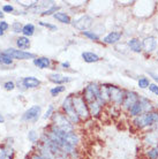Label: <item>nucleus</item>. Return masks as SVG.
<instances>
[{"mask_svg":"<svg viewBox=\"0 0 158 159\" xmlns=\"http://www.w3.org/2000/svg\"><path fill=\"white\" fill-rule=\"evenodd\" d=\"M99 88L100 85L97 83H90L83 90V98L88 105L97 100V97L99 96Z\"/></svg>","mask_w":158,"mask_h":159,"instance_id":"obj_5","label":"nucleus"},{"mask_svg":"<svg viewBox=\"0 0 158 159\" xmlns=\"http://www.w3.org/2000/svg\"><path fill=\"white\" fill-rule=\"evenodd\" d=\"M4 88L5 90H7V91H12V90H14V88H15V83L12 82V81H8V82H6L4 84Z\"/></svg>","mask_w":158,"mask_h":159,"instance_id":"obj_30","label":"nucleus"},{"mask_svg":"<svg viewBox=\"0 0 158 159\" xmlns=\"http://www.w3.org/2000/svg\"><path fill=\"white\" fill-rule=\"evenodd\" d=\"M2 12L12 13V12H14V7L11 6V5H4V6H2Z\"/></svg>","mask_w":158,"mask_h":159,"instance_id":"obj_34","label":"nucleus"},{"mask_svg":"<svg viewBox=\"0 0 158 159\" xmlns=\"http://www.w3.org/2000/svg\"><path fill=\"white\" fill-rule=\"evenodd\" d=\"M73 105H74V110H75L76 114L80 116V119H88L90 116V112L88 104L83 98V96L76 95L73 96Z\"/></svg>","mask_w":158,"mask_h":159,"instance_id":"obj_3","label":"nucleus"},{"mask_svg":"<svg viewBox=\"0 0 158 159\" xmlns=\"http://www.w3.org/2000/svg\"><path fill=\"white\" fill-rule=\"evenodd\" d=\"M54 108H53V106L52 105H50L49 106V108H48V111H46V113H45V116H43L44 119H48V118H50L51 116H53V113H54Z\"/></svg>","mask_w":158,"mask_h":159,"instance_id":"obj_32","label":"nucleus"},{"mask_svg":"<svg viewBox=\"0 0 158 159\" xmlns=\"http://www.w3.org/2000/svg\"><path fill=\"white\" fill-rule=\"evenodd\" d=\"M88 107H89V112H90V116H98L100 114V112L103 110V105H100V104L96 100L94 103H91L88 105Z\"/></svg>","mask_w":158,"mask_h":159,"instance_id":"obj_17","label":"nucleus"},{"mask_svg":"<svg viewBox=\"0 0 158 159\" xmlns=\"http://www.w3.org/2000/svg\"><path fill=\"white\" fill-rule=\"evenodd\" d=\"M29 139H30L31 142H36V141H37V135H36L35 131H30V133H29Z\"/></svg>","mask_w":158,"mask_h":159,"instance_id":"obj_36","label":"nucleus"},{"mask_svg":"<svg viewBox=\"0 0 158 159\" xmlns=\"http://www.w3.org/2000/svg\"><path fill=\"white\" fill-rule=\"evenodd\" d=\"M61 66H63V68H69V62H63Z\"/></svg>","mask_w":158,"mask_h":159,"instance_id":"obj_39","label":"nucleus"},{"mask_svg":"<svg viewBox=\"0 0 158 159\" xmlns=\"http://www.w3.org/2000/svg\"><path fill=\"white\" fill-rule=\"evenodd\" d=\"M107 87H109V93H110V102H112L114 105H123L126 90H123L121 88L115 87V85H107Z\"/></svg>","mask_w":158,"mask_h":159,"instance_id":"obj_6","label":"nucleus"},{"mask_svg":"<svg viewBox=\"0 0 158 159\" xmlns=\"http://www.w3.org/2000/svg\"><path fill=\"white\" fill-rule=\"evenodd\" d=\"M34 65L36 67L44 69V68H49L51 65V60L46 58V57H40V58H36L34 59Z\"/></svg>","mask_w":158,"mask_h":159,"instance_id":"obj_15","label":"nucleus"},{"mask_svg":"<svg viewBox=\"0 0 158 159\" xmlns=\"http://www.w3.org/2000/svg\"><path fill=\"white\" fill-rule=\"evenodd\" d=\"M157 58H158V53H157Z\"/></svg>","mask_w":158,"mask_h":159,"instance_id":"obj_43","label":"nucleus"},{"mask_svg":"<svg viewBox=\"0 0 158 159\" xmlns=\"http://www.w3.org/2000/svg\"><path fill=\"white\" fill-rule=\"evenodd\" d=\"M149 90H150L152 93H155V95L158 96V85L157 84H155V83L150 84V85H149Z\"/></svg>","mask_w":158,"mask_h":159,"instance_id":"obj_35","label":"nucleus"},{"mask_svg":"<svg viewBox=\"0 0 158 159\" xmlns=\"http://www.w3.org/2000/svg\"><path fill=\"white\" fill-rule=\"evenodd\" d=\"M13 60L12 58H9L8 56H5L4 53H2V56H1V64L2 65H12Z\"/></svg>","mask_w":158,"mask_h":159,"instance_id":"obj_29","label":"nucleus"},{"mask_svg":"<svg viewBox=\"0 0 158 159\" xmlns=\"http://www.w3.org/2000/svg\"><path fill=\"white\" fill-rule=\"evenodd\" d=\"M146 156L149 159H158V147L151 148L150 150L146 152Z\"/></svg>","mask_w":158,"mask_h":159,"instance_id":"obj_24","label":"nucleus"},{"mask_svg":"<svg viewBox=\"0 0 158 159\" xmlns=\"http://www.w3.org/2000/svg\"><path fill=\"white\" fill-rule=\"evenodd\" d=\"M52 120H53V126L55 128H58L59 130L65 131V133H72V131H74L73 123L61 112H54L53 116H52Z\"/></svg>","mask_w":158,"mask_h":159,"instance_id":"obj_2","label":"nucleus"},{"mask_svg":"<svg viewBox=\"0 0 158 159\" xmlns=\"http://www.w3.org/2000/svg\"><path fill=\"white\" fill-rule=\"evenodd\" d=\"M82 58L86 62H88V64H92V62L99 61V57L97 56L96 53H94V52H83Z\"/></svg>","mask_w":158,"mask_h":159,"instance_id":"obj_19","label":"nucleus"},{"mask_svg":"<svg viewBox=\"0 0 158 159\" xmlns=\"http://www.w3.org/2000/svg\"><path fill=\"white\" fill-rule=\"evenodd\" d=\"M120 38H121V32L112 31V32H110L109 35H106V36L104 37L103 42L105 44H110L111 45V44H115Z\"/></svg>","mask_w":158,"mask_h":159,"instance_id":"obj_14","label":"nucleus"},{"mask_svg":"<svg viewBox=\"0 0 158 159\" xmlns=\"http://www.w3.org/2000/svg\"><path fill=\"white\" fill-rule=\"evenodd\" d=\"M91 24H92V17L89 15H83L73 22L74 28H76L77 30H82V32L86 31L89 27H91Z\"/></svg>","mask_w":158,"mask_h":159,"instance_id":"obj_9","label":"nucleus"},{"mask_svg":"<svg viewBox=\"0 0 158 159\" xmlns=\"http://www.w3.org/2000/svg\"><path fill=\"white\" fill-rule=\"evenodd\" d=\"M128 46H129V48H131L133 52H135V53H140V52H142V50H143L142 43H141L140 39H137V38H132V39L128 40Z\"/></svg>","mask_w":158,"mask_h":159,"instance_id":"obj_16","label":"nucleus"},{"mask_svg":"<svg viewBox=\"0 0 158 159\" xmlns=\"http://www.w3.org/2000/svg\"><path fill=\"white\" fill-rule=\"evenodd\" d=\"M34 32H35V25L32 23H28L26 25H23V28H22V34H23L26 37H30L34 35Z\"/></svg>","mask_w":158,"mask_h":159,"instance_id":"obj_23","label":"nucleus"},{"mask_svg":"<svg viewBox=\"0 0 158 159\" xmlns=\"http://www.w3.org/2000/svg\"><path fill=\"white\" fill-rule=\"evenodd\" d=\"M66 90V87H63V85H58V87H54L53 89H51V96H58L59 93H61V92H63Z\"/></svg>","mask_w":158,"mask_h":159,"instance_id":"obj_27","label":"nucleus"},{"mask_svg":"<svg viewBox=\"0 0 158 159\" xmlns=\"http://www.w3.org/2000/svg\"><path fill=\"white\" fill-rule=\"evenodd\" d=\"M22 84L23 87L26 88H30V89H34V88H37L40 85V81L38 79H36L34 76H28V77H24L22 80Z\"/></svg>","mask_w":158,"mask_h":159,"instance_id":"obj_13","label":"nucleus"},{"mask_svg":"<svg viewBox=\"0 0 158 159\" xmlns=\"http://www.w3.org/2000/svg\"><path fill=\"white\" fill-rule=\"evenodd\" d=\"M40 106L38 105H35V106H31L22 116V120L24 121H36V120L40 118Z\"/></svg>","mask_w":158,"mask_h":159,"instance_id":"obj_10","label":"nucleus"},{"mask_svg":"<svg viewBox=\"0 0 158 159\" xmlns=\"http://www.w3.org/2000/svg\"><path fill=\"white\" fill-rule=\"evenodd\" d=\"M16 45H17V48H20L21 51H24V50H27V48H30V40L26 36L19 37V38L16 39Z\"/></svg>","mask_w":158,"mask_h":159,"instance_id":"obj_18","label":"nucleus"},{"mask_svg":"<svg viewBox=\"0 0 158 159\" xmlns=\"http://www.w3.org/2000/svg\"><path fill=\"white\" fill-rule=\"evenodd\" d=\"M63 110L65 112V116H67L68 120L72 123H79L81 121L80 116L76 114L75 110H74V105H73V96H68L63 103Z\"/></svg>","mask_w":158,"mask_h":159,"instance_id":"obj_4","label":"nucleus"},{"mask_svg":"<svg viewBox=\"0 0 158 159\" xmlns=\"http://www.w3.org/2000/svg\"><path fill=\"white\" fill-rule=\"evenodd\" d=\"M133 125L138 129L144 128H156L158 125V112H148L135 116Z\"/></svg>","mask_w":158,"mask_h":159,"instance_id":"obj_1","label":"nucleus"},{"mask_svg":"<svg viewBox=\"0 0 158 159\" xmlns=\"http://www.w3.org/2000/svg\"><path fill=\"white\" fill-rule=\"evenodd\" d=\"M54 19H57V20L59 21V22H61V23H71V17H69V15L68 14H66V13L63 12H57L54 14Z\"/></svg>","mask_w":158,"mask_h":159,"instance_id":"obj_21","label":"nucleus"},{"mask_svg":"<svg viewBox=\"0 0 158 159\" xmlns=\"http://www.w3.org/2000/svg\"><path fill=\"white\" fill-rule=\"evenodd\" d=\"M0 28L2 29L4 31H6V30L9 28V25H8L7 22H5V21H1V22H0Z\"/></svg>","mask_w":158,"mask_h":159,"instance_id":"obj_37","label":"nucleus"},{"mask_svg":"<svg viewBox=\"0 0 158 159\" xmlns=\"http://www.w3.org/2000/svg\"><path fill=\"white\" fill-rule=\"evenodd\" d=\"M83 35L86 37H88V38L91 40H99L98 35H96L95 32H92V31H83Z\"/></svg>","mask_w":158,"mask_h":159,"instance_id":"obj_28","label":"nucleus"},{"mask_svg":"<svg viewBox=\"0 0 158 159\" xmlns=\"http://www.w3.org/2000/svg\"><path fill=\"white\" fill-rule=\"evenodd\" d=\"M140 103L142 105V110L143 113H148V112H152V104L148 98H144V97H140Z\"/></svg>","mask_w":158,"mask_h":159,"instance_id":"obj_20","label":"nucleus"},{"mask_svg":"<svg viewBox=\"0 0 158 159\" xmlns=\"http://www.w3.org/2000/svg\"><path fill=\"white\" fill-rule=\"evenodd\" d=\"M138 87L141 88V89H146V88H149V85H150V83H149V80L146 79V77H144V76H142V77H140L138 79Z\"/></svg>","mask_w":158,"mask_h":159,"instance_id":"obj_25","label":"nucleus"},{"mask_svg":"<svg viewBox=\"0 0 158 159\" xmlns=\"http://www.w3.org/2000/svg\"><path fill=\"white\" fill-rule=\"evenodd\" d=\"M128 112H129V116H138L140 114H142L143 110H142V105L140 103V100H138V103L135 104L134 106H133Z\"/></svg>","mask_w":158,"mask_h":159,"instance_id":"obj_22","label":"nucleus"},{"mask_svg":"<svg viewBox=\"0 0 158 159\" xmlns=\"http://www.w3.org/2000/svg\"><path fill=\"white\" fill-rule=\"evenodd\" d=\"M138 100H140V96L134 91H126L125 93V98H123V110H127V111H129L133 106H134L135 104L138 103Z\"/></svg>","mask_w":158,"mask_h":159,"instance_id":"obj_8","label":"nucleus"},{"mask_svg":"<svg viewBox=\"0 0 158 159\" xmlns=\"http://www.w3.org/2000/svg\"><path fill=\"white\" fill-rule=\"evenodd\" d=\"M5 56H8L12 59H19V60H28V59H36V56L34 53L26 51H21V50H15V48H7L4 52Z\"/></svg>","mask_w":158,"mask_h":159,"instance_id":"obj_7","label":"nucleus"},{"mask_svg":"<svg viewBox=\"0 0 158 159\" xmlns=\"http://www.w3.org/2000/svg\"><path fill=\"white\" fill-rule=\"evenodd\" d=\"M13 30H14V32H22V25H21L20 22H15V23H13L12 25Z\"/></svg>","mask_w":158,"mask_h":159,"instance_id":"obj_31","label":"nucleus"},{"mask_svg":"<svg viewBox=\"0 0 158 159\" xmlns=\"http://www.w3.org/2000/svg\"><path fill=\"white\" fill-rule=\"evenodd\" d=\"M40 24L42 25V27L49 28V29H51V30H57V27H55V25H53V24H51V23H46V22H43V21H40Z\"/></svg>","mask_w":158,"mask_h":159,"instance_id":"obj_33","label":"nucleus"},{"mask_svg":"<svg viewBox=\"0 0 158 159\" xmlns=\"http://www.w3.org/2000/svg\"><path fill=\"white\" fill-rule=\"evenodd\" d=\"M5 121V119H4V116H1V114H0V123H2Z\"/></svg>","mask_w":158,"mask_h":159,"instance_id":"obj_40","label":"nucleus"},{"mask_svg":"<svg viewBox=\"0 0 158 159\" xmlns=\"http://www.w3.org/2000/svg\"><path fill=\"white\" fill-rule=\"evenodd\" d=\"M149 75H150L151 77H152V79H154L155 81H156V82L158 83V75H157V74H154V73H149Z\"/></svg>","mask_w":158,"mask_h":159,"instance_id":"obj_38","label":"nucleus"},{"mask_svg":"<svg viewBox=\"0 0 158 159\" xmlns=\"http://www.w3.org/2000/svg\"><path fill=\"white\" fill-rule=\"evenodd\" d=\"M2 16H4V13H1V11H0V19H1Z\"/></svg>","mask_w":158,"mask_h":159,"instance_id":"obj_42","label":"nucleus"},{"mask_svg":"<svg viewBox=\"0 0 158 159\" xmlns=\"http://www.w3.org/2000/svg\"><path fill=\"white\" fill-rule=\"evenodd\" d=\"M58 9H59V7L53 5V6H51L49 9H45V11H43V12H42V15L46 16V15H51V14H53V15H54L55 13L58 12Z\"/></svg>","mask_w":158,"mask_h":159,"instance_id":"obj_26","label":"nucleus"},{"mask_svg":"<svg viewBox=\"0 0 158 159\" xmlns=\"http://www.w3.org/2000/svg\"><path fill=\"white\" fill-rule=\"evenodd\" d=\"M142 46H143V50H144L146 53H151V52H154L155 50H156L157 40L152 36L146 37V38H144V40H143Z\"/></svg>","mask_w":158,"mask_h":159,"instance_id":"obj_11","label":"nucleus"},{"mask_svg":"<svg viewBox=\"0 0 158 159\" xmlns=\"http://www.w3.org/2000/svg\"><path fill=\"white\" fill-rule=\"evenodd\" d=\"M4 34H5V31H4V30H2L1 28H0V36H2Z\"/></svg>","mask_w":158,"mask_h":159,"instance_id":"obj_41","label":"nucleus"},{"mask_svg":"<svg viewBox=\"0 0 158 159\" xmlns=\"http://www.w3.org/2000/svg\"><path fill=\"white\" fill-rule=\"evenodd\" d=\"M49 80L53 82L55 84H59V85H63V83H67V82H71L72 79L69 76H65L61 75V74H58V73H53V74H50L49 75Z\"/></svg>","mask_w":158,"mask_h":159,"instance_id":"obj_12","label":"nucleus"}]
</instances>
